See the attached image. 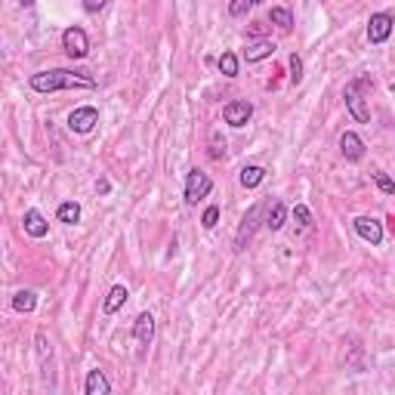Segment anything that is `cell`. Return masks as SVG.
Listing matches in <instances>:
<instances>
[{
	"label": "cell",
	"mask_w": 395,
	"mask_h": 395,
	"mask_svg": "<svg viewBox=\"0 0 395 395\" xmlns=\"http://www.w3.org/2000/svg\"><path fill=\"white\" fill-rule=\"evenodd\" d=\"M217 220H220V207L204 210V229H213V226H217Z\"/></svg>",
	"instance_id": "26"
},
{
	"label": "cell",
	"mask_w": 395,
	"mask_h": 395,
	"mask_svg": "<svg viewBox=\"0 0 395 395\" xmlns=\"http://www.w3.org/2000/svg\"><path fill=\"white\" fill-rule=\"evenodd\" d=\"M374 183H377V188H380L383 195H395V183H392V179L386 176V173H380V170L374 173Z\"/></svg>",
	"instance_id": "22"
},
{
	"label": "cell",
	"mask_w": 395,
	"mask_h": 395,
	"mask_svg": "<svg viewBox=\"0 0 395 395\" xmlns=\"http://www.w3.org/2000/svg\"><path fill=\"white\" fill-rule=\"evenodd\" d=\"M367 87V77H358V80H352V84L346 87V109L352 112V118L355 121H362V124H367L371 121V112H367V105H364V96H362V90Z\"/></svg>",
	"instance_id": "2"
},
{
	"label": "cell",
	"mask_w": 395,
	"mask_h": 395,
	"mask_svg": "<svg viewBox=\"0 0 395 395\" xmlns=\"http://www.w3.org/2000/svg\"><path fill=\"white\" fill-rule=\"evenodd\" d=\"M220 71L226 77H235L238 75V59L232 56V53H222V56H220Z\"/></svg>",
	"instance_id": "21"
},
{
	"label": "cell",
	"mask_w": 395,
	"mask_h": 395,
	"mask_svg": "<svg viewBox=\"0 0 395 395\" xmlns=\"http://www.w3.org/2000/svg\"><path fill=\"white\" fill-rule=\"evenodd\" d=\"M256 220H259V207H250V210H247V217L241 220V229H238V238H235V244H238V250H244V244H247V238L254 235V226H256Z\"/></svg>",
	"instance_id": "12"
},
{
	"label": "cell",
	"mask_w": 395,
	"mask_h": 395,
	"mask_svg": "<svg viewBox=\"0 0 395 395\" xmlns=\"http://www.w3.org/2000/svg\"><path fill=\"white\" fill-rule=\"evenodd\" d=\"M127 287H124V284H114L112 287V291H109V300H105V315H112V312H118L121 306H124V303H127Z\"/></svg>",
	"instance_id": "14"
},
{
	"label": "cell",
	"mask_w": 395,
	"mask_h": 395,
	"mask_svg": "<svg viewBox=\"0 0 395 395\" xmlns=\"http://www.w3.org/2000/svg\"><path fill=\"white\" fill-rule=\"evenodd\" d=\"M96 124H99V112L90 109V105H87V109H75L68 114V130L71 133H90Z\"/></svg>",
	"instance_id": "5"
},
{
	"label": "cell",
	"mask_w": 395,
	"mask_h": 395,
	"mask_svg": "<svg viewBox=\"0 0 395 395\" xmlns=\"http://www.w3.org/2000/svg\"><path fill=\"white\" fill-rule=\"evenodd\" d=\"M133 337H136V343L148 346L151 337H155V318L148 315V312H142V315L136 318V325H133Z\"/></svg>",
	"instance_id": "10"
},
{
	"label": "cell",
	"mask_w": 395,
	"mask_h": 395,
	"mask_svg": "<svg viewBox=\"0 0 395 395\" xmlns=\"http://www.w3.org/2000/svg\"><path fill=\"white\" fill-rule=\"evenodd\" d=\"M355 232L367 241V244H380V241H383V226L374 217H358L355 220Z\"/></svg>",
	"instance_id": "8"
},
{
	"label": "cell",
	"mask_w": 395,
	"mask_h": 395,
	"mask_svg": "<svg viewBox=\"0 0 395 395\" xmlns=\"http://www.w3.org/2000/svg\"><path fill=\"white\" fill-rule=\"evenodd\" d=\"M340 151L346 155V161H362L364 158V142L358 133H343L340 136Z\"/></svg>",
	"instance_id": "9"
},
{
	"label": "cell",
	"mask_w": 395,
	"mask_h": 395,
	"mask_svg": "<svg viewBox=\"0 0 395 395\" xmlns=\"http://www.w3.org/2000/svg\"><path fill=\"white\" fill-rule=\"evenodd\" d=\"M269 22L287 31L293 25V16H291V10H284V6H272V10H269Z\"/></svg>",
	"instance_id": "18"
},
{
	"label": "cell",
	"mask_w": 395,
	"mask_h": 395,
	"mask_svg": "<svg viewBox=\"0 0 395 395\" xmlns=\"http://www.w3.org/2000/svg\"><path fill=\"white\" fill-rule=\"evenodd\" d=\"M284 204L281 201H272V204H269V217H266V226L269 229H272V232H278V229H281L284 226Z\"/></svg>",
	"instance_id": "16"
},
{
	"label": "cell",
	"mask_w": 395,
	"mask_h": 395,
	"mask_svg": "<svg viewBox=\"0 0 395 395\" xmlns=\"http://www.w3.org/2000/svg\"><path fill=\"white\" fill-rule=\"evenodd\" d=\"M392 93H395V80H392Z\"/></svg>",
	"instance_id": "28"
},
{
	"label": "cell",
	"mask_w": 395,
	"mask_h": 395,
	"mask_svg": "<svg viewBox=\"0 0 395 395\" xmlns=\"http://www.w3.org/2000/svg\"><path fill=\"white\" fill-rule=\"evenodd\" d=\"M59 220H62V222H68V226H71V222H77V220H80V207H77L75 201L62 204V207H59Z\"/></svg>",
	"instance_id": "20"
},
{
	"label": "cell",
	"mask_w": 395,
	"mask_h": 395,
	"mask_svg": "<svg viewBox=\"0 0 395 395\" xmlns=\"http://www.w3.org/2000/svg\"><path fill=\"white\" fill-rule=\"evenodd\" d=\"M25 232H28L31 238H43L50 232V222L43 220L40 210H28V213H25Z\"/></svg>",
	"instance_id": "11"
},
{
	"label": "cell",
	"mask_w": 395,
	"mask_h": 395,
	"mask_svg": "<svg viewBox=\"0 0 395 395\" xmlns=\"http://www.w3.org/2000/svg\"><path fill=\"white\" fill-rule=\"evenodd\" d=\"M34 306H38V296H34L31 291H19L13 296V309L16 312H34Z\"/></svg>",
	"instance_id": "17"
},
{
	"label": "cell",
	"mask_w": 395,
	"mask_h": 395,
	"mask_svg": "<svg viewBox=\"0 0 395 395\" xmlns=\"http://www.w3.org/2000/svg\"><path fill=\"white\" fill-rule=\"evenodd\" d=\"M275 53V43L272 40H256V43H250V47L244 50V59L247 62H263V59H269Z\"/></svg>",
	"instance_id": "13"
},
{
	"label": "cell",
	"mask_w": 395,
	"mask_h": 395,
	"mask_svg": "<svg viewBox=\"0 0 395 395\" xmlns=\"http://www.w3.org/2000/svg\"><path fill=\"white\" fill-rule=\"evenodd\" d=\"M263 176H266L263 167H244V170H241V185H244V188H256L259 183H263Z\"/></svg>",
	"instance_id": "19"
},
{
	"label": "cell",
	"mask_w": 395,
	"mask_h": 395,
	"mask_svg": "<svg viewBox=\"0 0 395 395\" xmlns=\"http://www.w3.org/2000/svg\"><path fill=\"white\" fill-rule=\"evenodd\" d=\"M389 34H392V16L389 13L371 16V22H367V40H371V43H383Z\"/></svg>",
	"instance_id": "6"
},
{
	"label": "cell",
	"mask_w": 395,
	"mask_h": 395,
	"mask_svg": "<svg viewBox=\"0 0 395 395\" xmlns=\"http://www.w3.org/2000/svg\"><path fill=\"white\" fill-rule=\"evenodd\" d=\"M250 114H254V105L244 102V99L229 102L226 109H222V118H226V124H232V127H244V124L250 121Z\"/></svg>",
	"instance_id": "7"
},
{
	"label": "cell",
	"mask_w": 395,
	"mask_h": 395,
	"mask_svg": "<svg viewBox=\"0 0 395 395\" xmlns=\"http://www.w3.org/2000/svg\"><path fill=\"white\" fill-rule=\"evenodd\" d=\"M210 188H213L210 176L201 173V170H192V173H188V179H185V201L188 204H198L201 198L210 195Z\"/></svg>",
	"instance_id": "4"
},
{
	"label": "cell",
	"mask_w": 395,
	"mask_h": 395,
	"mask_svg": "<svg viewBox=\"0 0 395 395\" xmlns=\"http://www.w3.org/2000/svg\"><path fill=\"white\" fill-rule=\"evenodd\" d=\"M62 47H65V53L71 59H84L90 53V40H87V31L77 28V25H71V28H65V34H62Z\"/></svg>",
	"instance_id": "3"
},
{
	"label": "cell",
	"mask_w": 395,
	"mask_h": 395,
	"mask_svg": "<svg viewBox=\"0 0 395 395\" xmlns=\"http://www.w3.org/2000/svg\"><path fill=\"white\" fill-rule=\"evenodd\" d=\"M93 90L96 80L84 75V71H68V68H53V71H38L31 75V90L38 93H56V90Z\"/></svg>",
	"instance_id": "1"
},
{
	"label": "cell",
	"mask_w": 395,
	"mask_h": 395,
	"mask_svg": "<svg viewBox=\"0 0 395 395\" xmlns=\"http://www.w3.org/2000/svg\"><path fill=\"white\" fill-rule=\"evenodd\" d=\"M87 395H109V377L102 371L87 374Z\"/></svg>",
	"instance_id": "15"
},
{
	"label": "cell",
	"mask_w": 395,
	"mask_h": 395,
	"mask_svg": "<svg viewBox=\"0 0 395 395\" xmlns=\"http://www.w3.org/2000/svg\"><path fill=\"white\" fill-rule=\"evenodd\" d=\"M293 220L300 222L303 229H306V226H312V213H309V207H303V204H296V207H293Z\"/></svg>",
	"instance_id": "23"
},
{
	"label": "cell",
	"mask_w": 395,
	"mask_h": 395,
	"mask_svg": "<svg viewBox=\"0 0 395 395\" xmlns=\"http://www.w3.org/2000/svg\"><path fill=\"white\" fill-rule=\"evenodd\" d=\"M102 6H105L102 0H87V4H84V10H87V13H96V10H102Z\"/></svg>",
	"instance_id": "27"
},
{
	"label": "cell",
	"mask_w": 395,
	"mask_h": 395,
	"mask_svg": "<svg viewBox=\"0 0 395 395\" xmlns=\"http://www.w3.org/2000/svg\"><path fill=\"white\" fill-rule=\"evenodd\" d=\"M250 6H254V0H235V4L229 6V13H232V16H244Z\"/></svg>",
	"instance_id": "24"
},
{
	"label": "cell",
	"mask_w": 395,
	"mask_h": 395,
	"mask_svg": "<svg viewBox=\"0 0 395 395\" xmlns=\"http://www.w3.org/2000/svg\"><path fill=\"white\" fill-rule=\"evenodd\" d=\"M291 71H293L291 80H293V84H300V80H303V62H300V56H291Z\"/></svg>",
	"instance_id": "25"
}]
</instances>
